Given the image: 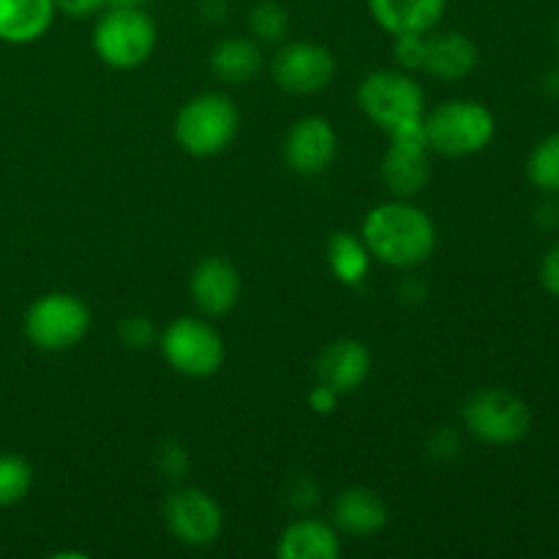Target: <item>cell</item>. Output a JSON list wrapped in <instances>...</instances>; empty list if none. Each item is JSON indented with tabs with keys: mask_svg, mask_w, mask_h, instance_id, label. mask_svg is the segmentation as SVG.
<instances>
[{
	"mask_svg": "<svg viewBox=\"0 0 559 559\" xmlns=\"http://www.w3.org/2000/svg\"><path fill=\"white\" fill-rule=\"evenodd\" d=\"M164 522H167L169 535L178 544L191 546V549H205L216 544L224 530V513L218 502L207 491L197 486L173 491L164 506Z\"/></svg>",
	"mask_w": 559,
	"mask_h": 559,
	"instance_id": "10",
	"label": "cell"
},
{
	"mask_svg": "<svg viewBox=\"0 0 559 559\" xmlns=\"http://www.w3.org/2000/svg\"><path fill=\"white\" fill-rule=\"evenodd\" d=\"M540 284L551 298H559V243L551 246L540 262Z\"/></svg>",
	"mask_w": 559,
	"mask_h": 559,
	"instance_id": "29",
	"label": "cell"
},
{
	"mask_svg": "<svg viewBox=\"0 0 559 559\" xmlns=\"http://www.w3.org/2000/svg\"><path fill=\"white\" fill-rule=\"evenodd\" d=\"M338 151V136L331 120L320 115H306L289 126L284 136V162L295 175H320L333 164Z\"/></svg>",
	"mask_w": 559,
	"mask_h": 559,
	"instance_id": "12",
	"label": "cell"
},
{
	"mask_svg": "<svg viewBox=\"0 0 559 559\" xmlns=\"http://www.w3.org/2000/svg\"><path fill=\"white\" fill-rule=\"evenodd\" d=\"M448 0H369L377 25L391 36L402 33H431L440 25Z\"/></svg>",
	"mask_w": 559,
	"mask_h": 559,
	"instance_id": "16",
	"label": "cell"
},
{
	"mask_svg": "<svg viewBox=\"0 0 559 559\" xmlns=\"http://www.w3.org/2000/svg\"><path fill=\"white\" fill-rule=\"evenodd\" d=\"M33 467L20 453H0V508H11L27 497Z\"/></svg>",
	"mask_w": 559,
	"mask_h": 559,
	"instance_id": "23",
	"label": "cell"
},
{
	"mask_svg": "<svg viewBox=\"0 0 559 559\" xmlns=\"http://www.w3.org/2000/svg\"><path fill=\"white\" fill-rule=\"evenodd\" d=\"M527 178L544 194H559V131L544 136L527 156Z\"/></svg>",
	"mask_w": 559,
	"mask_h": 559,
	"instance_id": "22",
	"label": "cell"
},
{
	"mask_svg": "<svg viewBox=\"0 0 559 559\" xmlns=\"http://www.w3.org/2000/svg\"><path fill=\"white\" fill-rule=\"evenodd\" d=\"M109 5V0H55V9L60 14L71 16V20H82V16H93L98 11H104Z\"/></svg>",
	"mask_w": 559,
	"mask_h": 559,
	"instance_id": "27",
	"label": "cell"
},
{
	"mask_svg": "<svg viewBox=\"0 0 559 559\" xmlns=\"http://www.w3.org/2000/svg\"><path fill=\"white\" fill-rule=\"evenodd\" d=\"M431 147L426 140L424 118L404 123L388 134V151L382 156V183L396 200L420 194L431 180Z\"/></svg>",
	"mask_w": 559,
	"mask_h": 559,
	"instance_id": "9",
	"label": "cell"
},
{
	"mask_svg": "<svg viewBox=\"0 0 559 559\" xmlns=\"http://www.w3.org/2000/svg\"><path fill=\"white\" fill-rule=\"evenodd\" d=\"M158 347H162L169 369L183 377H194V380L216 374L227 355L222 333L211 322L194 320V317H178L175 322H169L158 336Z\"/></svg>",
	"mask_w": 559,
	"mask_h": 559,
	"instance_id": "8",
	"label": "cell"
},
{
	"mask_svg": "<svg viewBox=\"0 0 559 559\" xmlns=\"http://www.w3.org/2000/svg\"><path fill=\"white\" fill-rule=\"evenodd\" d=\"M557 47H559V20H557Z\"/></svg>",
	"mask_w": 559,
	"mask_h": 559,
	"instance_id": "34",
	"label": "cell"
},
{
	"mask_svg": "<svg viewBox=\"0 0 559 559\" xmlns=\"http://www.w3.org/2000/svg\"><path fill=\"white\" fill-rule=\"evenodd\" d=\"M338 396H342V393L333 391L331 385H325V382L317 380V385L311 388V393H309V407H311V413H317V415H331L333 409L338 407Z\"/></svg>",
	"mask_w": 559,
	"mask_h": 559,
	"instance_id": "28",
	"label": "cell"
},
{
	"mask_svg": "<svg viewBox=\"0 0 559 559\" xmlns=\"http://www.w3.org/2000/svg\"><path fill=\"white\" fill-rule=\"evenodd\" d=\"M240 129V109L227 93H200L180 107L175 140L191 156H216L227 151Z\"/></svg>",
	"mask_w": 559,
	"mask_h": 559,
	"instance_id": "3",
	"label": "cell"
},
{
	"mask_svg": "<svg viewBox=\"0 0 559 559\" xmlns=\"http://www.w3.org/2000/svg\"><path fill=\"white\" fill-rule=\"evenodd\" d=\"M120 336H123V342L129 344V347H145L153 338V328L145 317H129V320H123V325H120Z\"/></svg>",
	"mask_w": 559,
	"mask_h": 559,
	"instance_id": "26",
	"label": "cell"
},
{
	"mask_svg": "<svg viewBox=\"0 0 559 559\" xmlns=\"http://www.w3.org/2000/svg\"><path fill=\"white\" fill-rule=\"evenodd\" d=\"M431 153L445 158H467L486 151L497 134V118L486 104L453 98L424 115Z\"/></svg>",
	"mask_w": 559,
	"mask_h": 559,
	"instance_id": "2",
	"label": "cell"
},
{
	"mask_svg": "<svg viewBox=\"0 0 559 559\" xmlns=\"http://www.w3.org/2000/svg\"><path fill=\"white\" fill-rule=\"evenodd\" d=\"M371 353L358 338H336L322 349L317 360V380L338 393H353L369 380Z\"/></svg>",
	"mask_w": 559,
	"mask_h": 559,
	"instance_id": "14",
	"label": "cell"
},
{
	"mask_svg": "<svg viewBox=\"0 0 559 559\" xmlns=\"http://www.w3.org/2000/svg\"><path fill=\"white\" fill-rule=\"evenodd\" d=\"M191 298L205 317H224L240 300V273L227 257L211 254L191 273Z\"/></svg>",
	"mask_w": 559,
	"mask_h": 559,
	"instance_id": "13",
	"label": "cell"
},
{
	"mask_svg": "<svg viewBox=\"0 0 559 559\" xmlns=\"http://www.w3.org/2000/svg\"><path fill=\"white\" fill-rule=\"evenodd\" d=\"M142 0H109V5H120V9H134Z\"/></svg>",
	"mask_w": 559,
	"mask_h": 559,
	"instance_id": "33",
	"label": "cell"
},
{
	"mask_svg": "<svg viewBox=\"0 0 559 559\" xmlns=\"http://www.w3.org/2000/svg\"><path fill=\"white\" fill-rule=\"evenodd\" d=\"M55 0H0V41L25 47L52 27Z\"/></svg>",
	"mask_w": 559,
	"mask_h": 559,
	"instance_id": "18",
	"label": "cell"
},
{
	"mask_svg": "<svg viewBox=\"0 0 559 559\" xmlns=\"http://www.w3.org/2000/svg\"><path fill=\"white\" fill-rule=\"evenodd\" d=\"M478 66V47L467 33L448 31L429 36V47H426V63L424 71L431 76L445 82H459L469 76Z\"/></svg>",
	"mask_w": 559,
	"mask_h": 559,
	"instance_id": "17",
	"label": "cell"
},
{
	"mask_svg": "<svg viewBox=\"0 0 559 559\" xmlns=\"http://www.w3.org/2000/svg\"><path fill=\"white\" fill-rule=\"evenodd\" d=\"M328 262H331L333 276L342 284H360L369 273L371 254L366 249L364 238H355L349 233H336L328 240Z\"/></svg>",
	"mask_w": 559,
	"mask_h": 559,
	"instance_id": "21",
	"label": "cell"
},
{
	"mask_svg": "<svg viewBox=\"0 0 559 559\" xmlns=\"http://www.w3.org/2000/svg\"><path fill=\"white\" fill-rule=\"evenodd\" d=\"M393 55L402 71H418L426 63V47H429V33H402L393 36Z\"/></svg>",
	"mask_w": 559,
	"mask_h": 559,
	"instance_id": "25",
	"label": "cell"
},
{
	"mask_svg": "<svg viewBox=\"0 0 559 559\" xmlns=\"http://www.w3.org/2000/svg\"><path fill=\"white\" fill-rule=\"evenodd\" d=\"M276 555L282 559H338L342 538L336 527L320 519H298L282 533Z\"/></svg>",
	"mask_w": 559,
	"mask_h": 559,
	"instance_id": "19",
	"label": "cell"
},
{
	"mask_svg": "<svg viewBox=\"0 0 559 559\" xmlns=\"http://www.w3.org/2000/svg\"><path fill=\"white\" fill-rule=\"evenodd\" d=\"M156 22L147 16V11H142V5H107L93 27V49L98 60L118 71L140 69L147 63L156 49Z\"/></svg>",
	"mask_w": 559,
	"mask_h": 559,
	"instance_id": "4",
	"label": "cell"
},
{
	"mask_svg": "<svg viewBox=\"0 0 559 559\" xmlns=\"http://www.w3.org/2000/svg\"><path fill=\"white\" fill-rule=\"evenodd\" d=\"M249 31L254 41L278 44L289 33V14L276 0H260L249 11Z\"/></svg>",
	"mask_w": 559,
	"mask_h": 559,
	"instance_id": "24",
	"label": "cell"
},
{
	"mask_svg": "<svg viewBox=\"0 0 559 559\" xmlns=\"http://www.w3.org/2000/svg\"><path fill=\"white\" fill-rule=\"evenodd\" d=\"M538 222L544 224V227H559V202H557V194H549V200H546L544 205H540Z\"/></svg>",
	"mask_w": 559,
	"mask_h": 559,
	"instance_id": "31",
	"label": "cell"
},
{
	"mask_svg": "<svg viewBox=\"0 0 559 559\" xmlns=\"http://www.w3.org/2000/svg\"><path fill=\"white\" fill-rule=\"evenodd\" d=\"M366 249L391 267H418L435 254L437 227L426 211L409 200H391L371 207L360 227Z\"/></svg>",
	"mask_w": 559,
	"mask_h": 559,
	"instance_id": "1",
	"label": "cell"
},
{
	"mask_svg": "<svg viewBox=\"0 0 559 559\" xmlns=\"http://www.w3.org/2000/svg\"><path fill=\"white\" fill-rule=\"evenodd\" d=\"M186 467H189V456H186V451H183V448H178V445H173V442H169V445L162 451V469H164V475H173V478H180Z\"/></svg>",
	"mask_w": 559,
	"mask_h": 559,
	"instance_id": "30",
	"label": "cell"
},
{
	"mask_svg": "<svg viewBox=\"0 0 559 559\" xmlns=\"http://www.w3.org/2000/svg\"><path fill=\"white\" fill-rule=\"evenodd\" d=\"M333 522L338 533H347L353 538H369L385 530L388 506L377 491L366 486H349L333 500Z\"/></svg>",
	"mask_w": 559,
	"mask_h": 559,
	"instance_id": "15",
	"label": "cell"
},
{
	"mask_svg": "<svg viewBox=\"0 0 559 559\" xmlns=\"http://www.w3.org/2000/svg\"><path fill=\"white\" fill-rule=\"evenodd\" d=\"M262 66L260 44L254 38L233 36L224 38L211 52V71L227 85H246L254 80Z\"/></svg>",
	"mask_w": 559,
	"mask_h": 559,
	"instance_id": "20",
	"label": "cell"
},
{
	"mask_svg": "<svg viewBox=\"0 0 559 559\" xmlns=\"http://www.w3.org/2000/svg\"><path fill=\"white\" fill-rule=\"evenodd\" d=\"M544 93L551 98H559V69H551L544 76Z\"/></svg>",
	"mask_w": 559,
	"mask_h": 559,
	"instance_id": "32",
	"label": "cell"
},
{
	"mask_svg": "<svg viewBox=\"0 0 559 559\" xmlns=\"http://www.w3.org/2000/svg\"><path fill=\"white\" fill-rule=\"evenodd\" d=\"M91 322V309L80 295L47 293L25 311V336L36 349L63 353L87 336Z\"/></svg>",
	"mask_w": 559,
	"mask_h": 559,
	"instance_id": "7",
	"label": "cell"
},
{
	"mask_svg": "<svg viewBox=\"0 0 559 559\" xmlns=\"http://www.w3.org/2000/svg\"><path fill=\"white\" fill-rule=\"evenodd\" d=\"M464 429L486 445H516L533 429V409L519 393L506 388L475 391L462 407Z\"/></svg>",
	"mask_w": 559,
	"mask_h": 559,
	"instance_id": "5",
	"label": "cell"
},
{
	"mask_svg": "<svg viewBox=\"0 0 559 559\" xmlns=\"http://www.w3.org/2000/svg\"><path fill=\"white\" fill-rule=\"evenodd\" d=\"M355 98H358L360 112L385 134L426 115L424 87L407 71H371L369 76L360 80Z\"/></svg>",
	"mask_w": 559,
	"mask_h": 559,
	"instance_id": "6",
	"label": "cell"
},
{
	"mask_svg": "<svg viewBox=\"0 0 559 559\" xmlns=\"http://www.w3.org/2000/svg\"><path fill=\"white\" fill-rule=\"evenodd\" d=\"M273 80L282 91L311 96L325 91L336 74V58L328 47L314 41H289L273 58Z\"/></svg>",
	"mask_w": 559,
	"mask_h": 559,
	"instance_id": "11",
	"label": "cell"
}]
</instances>
